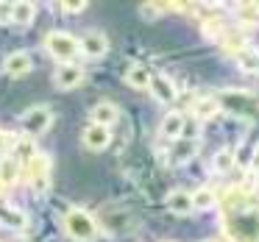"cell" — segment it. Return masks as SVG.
Listing matches in <instances>:
<instances>
[{"mask_svg": "<svg viewBox=\"0 0 259 242\" xmlns=\"http://www.w3.org/2000/svg\"><path fill=\"white\" fill-rule=\"evenodd\" d=\"M223 228L234 242H259V198L242 189L226 192Z\"/></svg>", "mask_w": 259, "mask_h": 242, "instance_id": "obj_1", "label": "cell"}, {"mask_svg": "<svg viewBox=\"0 0 259 242\" xmlns=\"http://www.w3.org/2000/svg\"><path fill=\"white\" fill-rule=\"evenodd\" d=\"M62 223H64V231H67L75 242H95L98 239V223L90 212H84V209H67Z\"/></svg>", "mask_w": 259, "mask_h": 242, "instance_id": "obj_2", "label": "cell"}, {"mask_svg": "<svg viewBox=\"0 0 259 242\" xmlns=\"http://www.w3.org/2000/svg\"><path fill=\"white\" fill-rule=\"evenodd\" d=\"M51 159L42 156V153H36L31 162L23 164V175L25 181H28V186L34 189V195H45L48 189H51Z\"/></svg>", "mask_w": 259, "mask_h": 242, "instance_id": "obj_3", "label": "cell"}, {"mask_svg": "<svg viewBox=\"0 0 259 242\" xmlns=\"http://www.w3.org/2000/svg\"><path fill=\"white\" fill-rule=\"evenodd\" d=\"M45 51L51 53L56 62L73 64V59L78 56V36L67 34V31H51L45 36Z\"/></svg>", "mask_w": 259, "mask_h": 242, "instance_id": "obj_4", "label": "cell"}, {"mask_svg": "<svg viewBox=\"0 0 259 242\" xmlns=\"http://www.w3.org/2000/svg\"><path fill=\"white\" fill-rule=\"evenodd\" d=\"M53 123V112L48 106H34L20 117V125H23V134L25 136H39L51 128Z\"/></svg>", "mask_w": 259, "mask_h": 242, "instance_id": "obj_5", "label": "cell"}, {"mask_svg": "<svg viewBox=\"0 0 259 242\" xmlns=\"http://www.w3.org/2000/svg\"><path fill=\"white\" fill-rule=\"evenodd\" d=\"M81 142H84V148L87 151H106L109 148V142H112V131L106 128V125H95V123H90L84 128V134H81Z\"/></svg>", "mask_w": 259, "mask_h": 242, "instance_id": "obj_6", "label": "cell"}, {"mask_svg": "<svg viewBox=\"0 0 259 242\" xmlns=\"http://www.w3.org/2000/svg\"><path fill=\"white\" fill-rule=\"evenodd\" d=\"M106 51H109V42L101 31H87L84 36H78V53H84V56L101 59L106 56Z\"/></svg>", "mask_w": 259, "mask_h": 242, "instance_id": "obj_7", "label": "cell"}, {"mask_svg": "<svg viewBox=\"0 0 259 242\" xmlns=\"http://www.w3.org/2000/svg\"><path fill=\"white\" fill-rule=\"evenodd\" d=\"M84 81V67L81 64H59L56 73H53V84L59 89H73Z\"/></svg>", "mask_w": 259, "mask_h": 242, "instance_id": "obj_8", "label": "cell"}, {"mask_svg": "<svg viewBox=\"0 0 259 242\" xmlns=\"http://www.w3.org/2000/svg\"><path fill=\"white\" fill-rule=\"evenodd\" d=\"M31 67H34V59H31V53L25 51H14L6 56V62H3V73L12 75V78H20V75H28Z\"/></svg>", "mask_w": 259, "mask_h": 242, "instance_id": "obj_9", "label": "cell"}, {"mask_svg": "<svg viewBox=\"0 0 259 242\" xmlns=\"http://www.w3.org/2000/svg\"><path fill=\"white\" fill-rule=\"evenodd\" d=\"M90 120L95 125H114L120 120V109L114 106V103H109V101H101V103H95V106L90 109Z\"/></svg>", "mask_w": 259, "mask_h": 242, "instance_id": "obj_10", "label": "cell"}, {"mask_svg": "<svg viewBox=\"0 0 259 242\" xmlns=\"http://www.w3.org/2000/svg\"><path fill=\"white\" fill-rule=\"evenodd\" d=\"M148 89H151L153 98H156L159 103H164V106H167V103H173L176 98H179V92H176V84L167 78V75H153V78H151V86H148Z\"/></svg>", "mask_w": 259, "mask_h": 242, "instance_id": "obj_11", "label": "cell"}, {"mask_svg": "<svg viewBox=\"0 0 259 242\" xmlns=\"http://www.w3.org/2000/svg\"><path fill=\"white\" fill-rule=\"evenodd\" d=\"M34 17H36V6H34V3H28V0H17V3H12V14H9V23L28 28V25L34 23Z\"/></svg>", "mask_w": 259, "mask_h": 242, "instance_id": "obj_12", "label": "cell"}, {"mask_svg": "<svg viewBox=\"0 0 259 242\" xmlns=\"http://www.w3.org/2000/svg\"><path fill=\"white\" fill-rule=\"evenodd\" d=\"M0 225H6L12 231H25L28 228V214L14 206H0Z\"/></svg>", "mask_w": 259, "mask_h": 242, "instance_id": "obj_13", "label": "cell"}, {"mask_svg": "<svg viewBox=\"0 0 259 242\" xmlns=\"http://www.w3.org/2000/svg\"><path fill=\"white\" fill-rule=\"evenodd\" d=\"M167 209L179 217H187L192 212V192H184V189H173L167 195Z\"/></svg>", "mask_w": 259, "mask_h": 242, "instance_id": "obj_14", "label": "cell"}, {"mask_svg": "<svg viewBox=\"0 0 259 242\" xmlns=\"http://www.w3.org/2000/svg\"><path fill=\"white\" fill-rule=\"evenodd\" d=\"M184 114L181 112H167L164 114V120H162V136L164 139H179L181 136V131H184Z\"/></svg>", "mask_w": 259, "mask_h": 242, "instance_id": "obj_15", "label": "cell"}, {"mask_svg": "<svg viewBox=\"0 0 259 242\" xmlns=\"http://www.w3.org/2000/svg\"><path fill=\"white\" fill-rule=\"evenodd\" d=\"M151 78L153 75L148 73V67H142V64H131V67L125 70V84L134 86V89H148V86H151Z\"/></svg>", "mask_w": 259, "mask_h": 242, "instance_id": "obj_16", "label": "cell"}, {"mask_svg": "<svg viewBox=\"0 0 259 242\" xmlns=\"http://www.w3.org/2000/svg\"><path fill=\"white\" fill-rule=\"evenodd\" d=\"M20 175H23V164H20L14 156H9V159H3V162H0V181H3L6 186H12Z\"/></svg>", "mask_w": 259, "mask_h": 242, "instance_id": "obj_17", "label": "cell"}, {"mask_svg": "<svg viewBox=\"0 0 259 242\" xmlns=\"http://www.w3.org/2000/svg\"><path fill=\"white\" fill-rule=\"evenodd\" d=\"M34 156H36V148H34V139H31V136H20V139H14V159H17L20 164L31 162Z\"/></svg>", "mask_w": 259, "mask_h": 242, "instance_id": "obj_18", "label": "cell"}, {"mask_svg": "<svg viewBox=\"0 0 259 242\" xmlns=\"http://www.w3.org/2000/svg\"><path fill=\"white\" fill-rule=\"evenodd\" d=\"M192 112H195L198 120H212L214 114L220 112V101H214V98H203V101H198L195 106H192Z\"/></svg>", "mask_w": 259, "mask_h": 242, "instance_id": "obj_19", "label": "cell"}, {"mask_svg": "<svg viewBox=\"0 0 259 242\" xmlns=\"http://www.w3.org/2000/svg\"><path fill=\"white\" fill-rule=\"evenodd\" d=\"M231 167H234V151H231V148H223V151H218L212 156V170L214 173H229Z\"/></svg>", "mask_w": 259, "mask_h": 242, "instance_id": "obj_20", "label": "cell"}, {"mask_svg": "<svg viewBox=\"0 0 259 242\" xmlns=\"http://www.w3.org/2000/svg\"><path fill=\"white\" fill-rule=\"evenodd\" d=\"M214 203H218V195L209 186H201V189L192 192V209H212Z\"/></svg>", "mask_w": 259, "mask_h": 242, "instance_id": "obj_21", "label": "cell"}, {"mask_svg": "<svg viewBox=\"0 0 259 242\" xmlns=\"http://www.w3.org/2000/svg\"><path fill=\"white\" fill-rule=\"evenodd\" d=\"M220 42H223V51H229V53H240L242 47L248 45V39L242 34H237V31H226V34L220 36Z\"/></svg>", "mask_w": 259, "mask_h": 242, "instance_id": "obj_22", "label": "cell"}, {"mask_svg": "<svg viewBox=\"0 0 259 242\" xmlns=\"http://www.w3.org/2000/svg\"><path fill=\"white\" fill-rule=\"evenodd\" d=\"M192 151H195V142H192V139H187L184 145H179V148H176L173 159H176V162H187V159L192 156Z\"/></svg>", "mask_w": 259, "mask_h": 242, "instance_id": "obj_23", "label": "cell"}, {"mask_svg": "<svg viewBox=\"0 0 259 242\" xmlns=\"http://www.w3.org/2000/svg\"><path fill=\"white\" fill-rule=\"evenodd\" d=\"M62 9H64V12H70V14H78V12H84V9H87V3H84V0H67V3H62Z\"/></svg>", "mask_w": 259, "mask_h": 242, "instance_id": "obj_24", "label": "cell"}, {"mask_svg": "<svg viewBox=\"0 0 259 242\" xmlns=\"http://www.w3.org/2000/svg\"><path fill=\"white\" fill-rule=\"evenodd\" d=\"M12 142V134H6V131H0V153L6 151V145Z\"/></svg>", "mask_w": 259, "mask_h": 242, "instance_id": "obj_25", "label": "cell"}, {"mask_svg": "<svg viewBox=\"0 0 259 242\" xmlns=\"http://www.w3.org/2000/svg\"><path fill=\"white\" fill-rule=\"evenodd\" d=\"M251 167H253V173L259 170V148L253 151V156H251Z\"/></svg>", "mask_w": 259, "mask_h": 242, "instance_id": "obj_26", "label": "cell"}, {"mask_svg": "<svg viewBox=\"0 0 259 242\" xmlns=\"http://www.w3.org/2000/svg\"><path fill=\"white\" fill-rule=\"evenodd\" d=\"M253 73H259V53L253 56Z\"/></svg>", "mask_w": 259, "mask_h": 242, "instance_id": "obj_27", "label": "cell"}, {"mask_svg": "<svg viewBox=\"0 0 259 242\" xmlns=\"http://www.w3.org/2000/svg\"><path fill=\"white\" fill-rule=\"evenodd\" d=\"M6 195V184H3V181H0V198Z\"/></svg>", "mask_w": 259, "mask_h": 242, "instance_id": "obj_28", "label": "cell"}, {"mask_svg": "<svg viewBox=\"0 0 259 242\" xmlns=\"http://www.w3.org/2000/svg\"><path fill=\"white\" fill-rule=\"evenodd\" d=\"M253 178H256V184H259V170H256V173H253Z\"/></svg>", "mask_w": 259, "mask_h": 242, "instance_id": "obj_29", "label": "cell"}, {"mask_svg": "<svg viewBox=\"0 0 259 242\" xmlns=\"http://www.w3.org/2000/svg\"><path fill=\"white\" fill-rule=\"evenodd\" d=\"M167 242H173V239H167Z\"/></svg>", "mask_w": 259, "mask_h": 242, "instance_id": "obj_30", "label": "cell"}]
</instances>
